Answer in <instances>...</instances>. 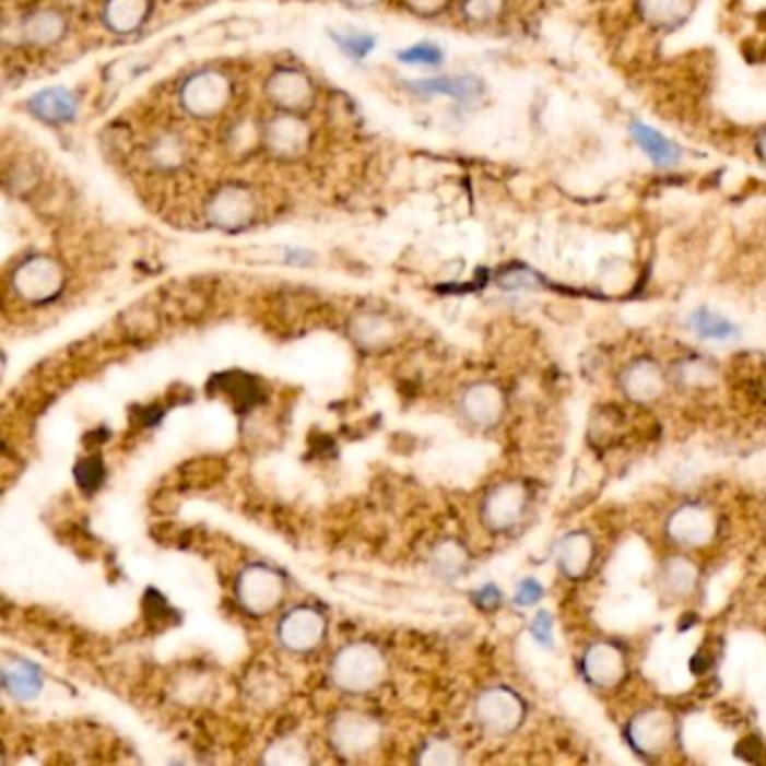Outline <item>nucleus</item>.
Returning <instances> with one entry per match:
<instances>
[{"instance_id":"f257e3e1","label":"nucleus","mask_w":766,"mask_h":766,"mask_svg":"<svg viewBox=\"0 0 766 766\" xmlns=\"http://www.w3.org/2000/svg\"><path fill=\"white\" fill-rule=\"evenodd\" d=\"M387 661L372 643H351L342 648L331 663V679L340 691L365 695L382 683Z\"/></svg>"},{"instance_id":"f03ea898","label":"nucleus","mask_w":766,"mask_h":766,"mask_svg":"<svg viewBox=\"0 0 766 766\" xmlns=\"http://www.w3.org/2000/svg\"><path fill=\"white\" fill-rule=\"evenodd\" d=\"M474 717L483 731L504 738L519 729L527 717V704L506 685H493L476 697Z\"/></svg>"},{"instance_id":"7ed1b4c3","label":"nucleus","mask_w":766,"mask_h":766,"mask_svg":"<svg viewBox=\"0 0 766 766\" xmlns=\"http://www.w3.org/2000/svg\"><path fill=\"white\" fill-rule=\"evenodd\" d=\"M286 582L279 571L266 567V564H250L238 574L236 598L238 604L252 616L270 614L284 598Z\"/></svg>"},{"instance_id":"20e7f679","label":"nucleus","mask_w":766,"mask_h":766,"mask_svg":"<svg viewBox=\"0 0 766 766\" xmlns=\"http://www.w3.org/2000/svg\"><path fill=\"white\" fill-rule=\"evenodd\" d=\"M66 284L63 268L50 257H30L25 259L12 276V286L21 299L27 304H46L55 299Z\"/></svg>"},{"instance_id":"39448f33","label":"nucleus","mask_w":766,"mask_h":766,"mask_svg":"<svg viewBox=\"0 0 766 766\" xmlns=\"http://www.w3.org/2000/svg\"><path fill=\"white\" fill-rule=\"evenodd\" d=\"M625 735L638 755L655 759L672 746L676 735V721L663 708H645L629 719Z\"/></svg>"},{"instance_id":"423d86ee","label":"nucleus","mask_w":766,"mask_h":766,"mask_svg":"<svg viewBox=\"0 0 766 766\" xmlns=\"http://www.w3.org/2000/svg\"><path fill=\"white\" fill-rule=\"evenodd\" d=\"M380 738L378 719L365 712L344 710L331 723V744L346 759L365 757L380 744Z\"/></svg>"},{"instance_id":"0eeeda50","label":"nucleus","mask_w":766,"mask_h":766,"mask_svg":"<svg viewBox=\"0 0 766 766\" xmlns=\"http://www.w3.org/2000/svg\"><path fill=\"white\" fill-rule=\"evenodd\" d=\"M180 99L185 110H189L196 117H214L221 110L227 108L232 102V82L229 76L223 72L205 70L189 76L182 91Z\"/></svg>"},{"instance_id":"6e6552de","label":"nucleus","mask_w":766,"mask_h":766,"mask_svg":"<svg viewBox=\"0 0 766 766\" xmlns=\"http://www.w3.org/2000/svg\"><path fill=\"white\" fill-rule=\"evenodd\" d=\"M529 506V491L521 481H504L481 504V519L493 533H506L521 521Z\"/></svg>"},{"instance_id":"1a4fd4ad","label":"nucleus","mask_w":766,"mask_h":766,"mask_svg":"<svg viewBox=\"0 0 766 766\" xmlns=\"http://www.w3.org/2000/svg\"><path fill=\"white\" fill-rule=\"evenodd\" d=\"M665 533L681 549H704L717 535V517L708 506L683 504L668 517Z\"/></svg>"},{"instance_id":"9d476101","label":"nucleus","mask_w":766,"mask_h":766,"mask_svg":"<svg viewBox=\"0 0 766 766\" xmlns=\"http://www.w3.org/2000/svg\"><path fill=\"white\" fill-rule=\"evenodd\" d=\"M582 672L587 681L600 691H612L627 676V657L621 645L612 640H596L585 650Z\"/></svg>"},{"instance_id":"9b49d317","label":"nucleus","mask_w":766,"mask_h":766,"mask_svg":"<svg viewBox=\"0 0 766 766\" xmlns=\"http://www.w3.org/2000/svg\"><path fill=\"white\" fill-rule=\"evenodd\" d=\"M621 391L636 405H650L663 398L668 389V374L652 357H636L621 372Z\"/></svg>"},{"instance_id":"f8f14e48","label":"nucleus","mask_w":766,"mask_h":766,"mask_svg":"<svg viewBox=\"0 0 766 766\" xmlns=\"http://www.w3.org/2000/svg\"><path fill=\"white\" fill-rule=\"evenodd\" d=\"M327 634V618L313 608H295L279 623V640L286 650L304 655L315 650Z\"/></svg>"},{"instance_id":"ddd939ff","label":"nucleus","mask_w":766,"mask_h":766,"mask_svg":"<svg viewBox=\"0 0 766 766\" xmlns=\"http://www.w3.org/2000/svg\"><path fill=\"white\" fill-rule=\"evenodd\" d=\"M257 212L255 196L244 185H223L208 205V214L214 225L223 229L246 227Z\"/></svg>"},{"instance_id":"4468645a","label":"nucleus","mask_w":766,"mask_h":766,"mask_svg":"<svg viewBox=\"0 0 766 766\" xmlns=\"http://www.w3.org/2000/svg\"><path fill=\"white\" fill-rule=\"evenodd\" d=\"M459 405L468 423L481 429H488L502 421L506 410V398L497 385L476 382L463 391Z\"/></svg>"},{"instance_id":"2eb2a0df","label":"nucleus","mask_w":766,"mask_h":766,"mask_svg":"<svg viewBox=\"0 0 766 766\" xmlns=\"http://www.w3.org/2000/svg\"><path fill=\"white\" fill-rule=\"evenodd\" d=\"M268 99L286 113L306 110L313 104L315 91L310 79L299 70H276L266 84Z\"/></svg>"},{"instance_id":"dca6fc26","label":"nucleus","mask_w":766,"mask_h":766,"mask_svg":"<svg viewBox=\"0 0 766 766\" xmlns=\"http://www.w3.org/2000/svg\"><path fill=\"white\" fill-rule=\"evenodd\" d=\"M266 142L279 157H297L308 146V127L293 113L279 115L266 129Z\"/></svg>"},{"instance_id":"f3484780","label":"nucleus","mask_w":766,"mask_h":766,"mask_svg":"<svg viewBox=\"0 0 766 766\" xmlns=\"http://www.w3.org/2000/svg\"><path fill=\"white\" fill-rule=\"evenodd\" d=\"M596 557V544L589 533L576 531L564 535L559 546H557V567L562 576H567L569 580H582Z\"/></svg>"},{"instance_id":"a211bd4d","label":"nucleus","mask_w":766,"mask_h":766,"mask_svg":"<svg viewBox=\"0 0 766 766\" xmlns=\"http://www.w3.org/2000/svg\"><path fill=\"white\" fill-rule=\"evenodd\" d=\"M659 585L674 600L688 598L699 585V567L688 557L672 555L661 564Z\"/></svg>"},{"instance_id":"6ab92c4d","label":"nucleus","mask_w":766,"mask_h":766,"mask_svg":"<svg viewBox=\"0 0 766 766\" xmlns=\"http://www.w3.org/2000/svg\"><path fill=\"white\" fill-rule=\"evenodd\" d=\"M30 108L36 117L46 119L50 125H63V122H72L76 115V99L72 93L63 91V89H50V91H42L36 93L30 99Z\"/></svg>"},{"instance_id":"aec40b11","label":"nucleus","mask_w":766,"mask_h":766,"mask_svg":"<svg viewBox=\"0 0 766 766\" xmlns=\"http://www.w3.org/2000/svg\"><path fill=\"white\" fill-rule=\"evenodd\" d=\"M412 91L423 95H448L459 102H472L481 95V82L474 76H438L425 79V82L410 84Z\"/></svg>"},{"instance_id":"412c9836","label":"nucleus","mask_w":766,"mask_h":766,"mask_svg":"<svg viewBox=\"0 0 766 766\" xmlns=\"http://www.w3.org/2000/svg\"><path fill=\"white\" fill-rule=\"evenodd\" d=\"M66 34V19L57 10H36L23 21V36L34 46H50Z\"/></svg>"},{"instance_id":"4be33fe9","label":"nucleus","mask_w":766,"mask_h":766,"mask_svg":"<svg viewBox=\"0 0 766 766\" xmlns=\"http://www.w3.org/2000/svg\"><path fill=\"white\" fill-rule=\"evenodd\" d=\"M3 685L12 697L27 702L42 693L44 676L32 663L19 659V661H12L3 668Z\"/></svg>"},{"instance_id":"5701e85b","label":"nucleus","mask_w":766,"mask_h":766,"mask_svg":"<svg viewBox=\"0 0 766 766\" xmlns=\"http://www.w3.org/2000/svg\"><path fill=\"white\" fill-rule=\"evenodd\" d=\"M149 14V0H108L104 19L110 30L129 34L138 30Z\"/></svg>"},{"instance_id":"b1692460","label":"nucleus","mask_w":766,"mask_h":766,"mask_svg":"<svg viewBox=\"0 0 766 766\" xmlns=\"http://www.w3.org/2000/svg\"><path fill=\"white\" fill-rule=\"evenodd\" d=\"M632 135L636 140V144L650 155V160L655 165L659 167H672L679 163V157H681V151L670 142L665 140L661 133H657L655 129H650L648 125H640V122H634L632 125Z\"/></svg>"},{"instance_id":"393cba45","label":"nucleus","mask_w":766,"mask_h":766,"mask_svg":"<svg viewBox=\"0 0 766 766\" xmlns=\"http://www.w3.org/2000/svg\"><path fill=\"white\" fill-rule=\"evenodd\" d=\"M468 562H470V557H468L466 546L455 542V540H446V542H440L434 549L432 559H429V567H432V571L438 578L455 580V578L466 574Z\"/></svg>"},{"instance_id":"a878e982","label":"nucleus","mask_w":766,"mask_h":766,"mask_svg":"<svg viewBox=\"0 0 766 766\" xmlns=\"http://www.w3.org/2000/svg\"><path fill=\"white\" fill-rule=\"evenodd\" d=\"M688 327L693 333H697L702 340H715V342H723L738 338V327L733 325L731 319H726L723 315L710 310V308H697L691 317H688Z\"/></svg>"},{"instance_id":"bb28decb","label":"nucleus","mask_w":766,"mask_h":766,"mask_svg":"<svg viewBox=\"0 0 766 766\" xmlns=\"http://www.w3.org/2000/svg\"><path fill=\"white\" fill-rule=\"evenodd\" d=\"M351 333L360 346L382 349L393 338V327L382 315H357L353 319Z\"/></svg>"},{"instance_id":"cd10ccee","label":"nucleus","mask_w":766,"mask_h":766,"mask_svg":"<svg viewBox=\"0 0 766 766\" xmlns=\"http://www.w3.org/2000/svg\"><path fill=\"white\" fill-rule=\"evenodd\" d=\"M672 378L683 389H704L715 382L717 369L704 357H685L676 362V367L672 369Z\"/></svg>"},{"instance_id":"c85d7f7f","label":"nucleus","mask_w":766,"mask_h":766,"mask_svg":"<svg viewBox=\"0 0 766 766\" xmlns=\"http://www.w3.org/2000/svg\"><path fill=\"white\" fill-rule=\"evenodd\" d=\"M261 762L272 764V766H304L310 762V755H308V749L299 740L281 738L266 749Z\"/></svg>"},{"instance_id":"c756f323","label":"nucleus","mask_w":766,"mask_h":766,"mask_svg":"<svg viewBox=\"0 0 766 766\" xmlns=\"http://www.w3.org/2000/svg\"><path fill=\"white\" fill-rule=\"evenodd\" d=\"M640 8L650 21L670 25L688 14L691 0H640Z\"/></svg>"},{"instance_id":"7c9ffc66","label":"nucleus","mask_w":766,"mask_h":766,"mask_svg":"<svg viewBox=\"0 0 766 766\" xmlns=\"http://www.w3.org/2000/svg\"><path fill=\"white\" fill-rule=\"evenodd\" d=\"M416 759L425 766H455L461 762V755L459 749L446 740H429Z\"/></svg>"},{"instance_id":"2f4dec72","label":"nucleus","mask_w":766,"mask_h":766,"mask_svg":"<svg viewBox=\"0 0 766 766\" xmlns=\"http://www.w3.org/2000/svg\"><path fill=\"white\" fill-rule=\"evenodd\" d=\"M155 165L160 167H174L180 165L182 160V144L176 135H163L151 146Z\"/></svg>"},{"instance_id":"473e14b6","label":"nucleus","mask_w":766,"mask_h":766,"mask_svg":"<svg viewBox=\"0 0 766 766\" xmlns=\"http://www.w3.org/2000/svg\"><path fill=\"white\" fill-rule=\"evenodd\" d=\"M74 474H76L79 486H82L84 491H95L104 479V466L99 459H86L74 468Z\"/></svg>"},{"instance_id":"72a5a7b5","label":"nucleus","mask_w":766,"mask_h":766,"mask_svg":"<svg viewBox=\"0 0 766 766\" xmlns=\"http://www.w3.org/2000/svg\"><path fill=\"white\" fill-rule=\"evenodd\" d=\"M400 61H405V63H421V66H436L443 61V52L432 46V44H419L410 50H402L398 55Z\"/></svg>"},{"instance_id":"f704fd0d","label":"nucleus","mask_w":766,"mask_h":766,"mask_svg":"<svg viewBox=\"0 0 766 766\" xmlns=\"http://www.w3.org/2000/svg\"><path fill=\"white\" fill-rule=\"evenodd\" d=\"M335 42H338V46H340L349 57H353V59H365V57L374 50V46H376V42H374L372 36H362V34H355V36L342 34V36L335 38Z\"/></svg>"},{"instance_id":"c9c22d12","label":"nucleus","mask_w":766,"mask_h":766,"mask_svg":"<svg viewBox=\"0 0 766 766\" xmlns=\"http://www.w3.org/2000/svg\"><path fill=\"white\" fill-rule=\"evenodd\" d=\"M502 10V0H466V16L470 21H479V23H486L491 19H495Z\"/></svg>"},{"instance_id":"e433bc0d","label":"nucleus","mask_w":766,"mask_h":766,"mask_svg":"<svg viewBox=\"0 0 766 766\" xmlns=\"http://www.w3.org/2000/svg\"><path fill=\"white\" fill-rule=\"evenodd\" d=\"M544 598V587L535 578L521 580L515 589V604L517 608H533Z\"/></svg>"},{"instance_id":"4c0bfd02","label":"nucleus","mask_w":766,"mask_h":766,"mask_svg":"<svg viewBox=\"0 0 766 766\" xmlns=\"http://www.w3.org/2000/svg\"><path fill=\"white\" fill-rule=\"evenodd\" d=\"M533 638L542 645V648H551L553 645V616L549 612H538L531 623Z\"/></svg>"},{"instance_id":"58836bf2","label":"nucleus","mask_w":766,"mask_h":766,"mask_svg":"<svg viewBox=\"0 0 766 766\" xmlns=\"http://www.w3.org/2000/svg\"><path fill=\"white\" fill-rule=\"evenodd\" d=\"M474 604L481 610H486V612H493L499 608V602H502V591L497 589V585H483L479 591H474Z\"/></svg>"},{"instance_id":"ea45409f","label":"nucleus","mask_w":766,"mask_h":766,"mask_svg":"<svg viewBox=\"0 0 766 766\" xmlns=\"http://www.w3.org/2000/svg\"><path fill=\"white\" fill-rule=\"evenodd\" d=\"M502 286L506 288H531L535 286L533 274L529 270H510L502 276Z\"/></svg>"},{"instance_id":"a19ab883","label":"nucleus","mask_w":766,"mask_h":766,"mask_svg":"<svg viewBox=\"0 0 766 766\" xmlns=\"http://www.w3.org/2000/svg\"><path fill=\"white\" fill-rule=\"evenodd\" d=\"M405 3L419 14H436L438 10L446 8L448 0H405Z\"/></svg>"},{"instance_id":"79ce46f5","label":"nucleus","mask_w":766,"mask_h":766,"mask_svg":"<svg viewBox=\"0 0 766 766\" xmlns=\"http://www.w3.org/2000/svg\"><path fill=\"white\" fill-rule=\"evenodd\" d=\"M376 3H380V0H346V5L351 8H372Z\"/></svg>"},{"instance_id":"37998d69","label":"nucleus","mask_w":766,"mask_h":766,"mask_svg":"<svg viewBox=\"0 0 766 766\" xmlns=\"http://www.w3.org/2000/svg\"><path fill=\"white\" fill-rule=\"evenodd\" d=\"M762 155H766V140H762Z\"/></svg>"}]
</instances>
